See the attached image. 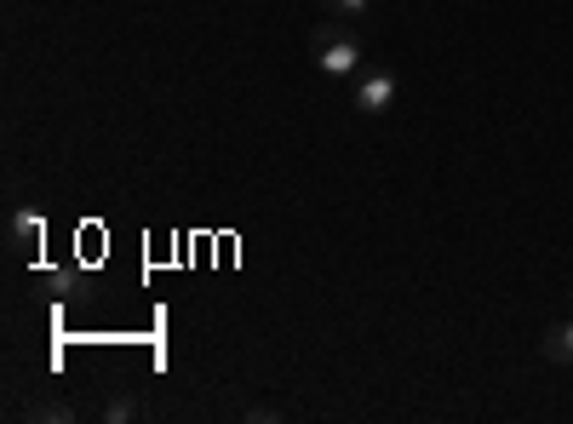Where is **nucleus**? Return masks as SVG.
Returning a JSON list of instances; mask_svg holds the SVG:
<instances>
[{
    "label": "nucleus",
    "mask_w": 573,
    "mask_h": 424,
    "mask_svg": "<svg viewBox=\"0 0 573 424\" xmlns=\"http://www.w3.org/2000/svg\"><path fill=\"white\" fill-rule=\"evenodd\" d=\"M316 64H321V75H333V80L356 75V64H361V40H356L351 29H327V35H316Z\"/></svg>",
    "instance_id": "nucleus-1"
},
{
    "label": "nucleus",
    "mask_w": 573,
    "mask_h": 424,
    "mask_svg": "<svg viewBox=\"0 0 573 424\" xmlns=\"http://www.w3.org/2000/svg\"><path fill=\"white\" fill-rule=\"evenodd\" d=\"M391 104H396V75L391 69H373V75L356 80V110L361 115H384Z\"/></svg>",
    "instance_id": "nucleus-2"
},
{
    "label": "nucleus",
    "mask_w": 573,
    "mask_h": 424,
    "mask_svg": "<svg viewBox=\"0 0 573 424\" xmlns=\"http://www.w3.org/2000/svg\"><path fill=\"white\" fill-rule=\"evenodd\" d=\"M7 241H12V253H17V258H29L40 241H47V218H40L35 207H17V213H12V224H7Z\"/></svg>",
    "instance_id": "nucleus-3"
},
{
    "label": "nucleus",
    "mask_w": 573,
    "mask_h": 424,
    "mask_svg": "<svg viewBox=\"0 0 573 424\" xmlns=\"http://www.w3.org/2000/svg\"><path fill=\"white\" fill-rule=\"evenodd\" d=\"M539 350H545L550 361H573V321H557V327L539 338Z\"/></svg>",
    "instance_id": "nucleus-4"
},
{
    "label": "nucleus",
    "mask_w": 573,
    "mask_h": 424,
    "mask_svg": "<svg viewBox=\"0 0 573 424\" xmlns=\"http://www.w3.org/2000/svg\"><path fill=\"white\" fill-rule=\"evenodd\" d=\"M104 419H115V424H120V419H138V401H132V396H115L110 408H104Z\"/></svg>",
    "instance_id": "nucleus-5"
},
{
    "label": "nucleus",
    "mask_w": 573,
    "mask_h": 424,
    "mask_svg": "<svg viewBox=\"0 0 573 424\" xmlns=\"http://www.w3.org/2000/svg\"><path fill=\"white\" fill-rule=\"evenodd\" d=\"M29 413H35V419H69V408H58V401H35Z\"/></svg>",
    "instance_id": "nucleus-6"
},
{
    "label": "nucleus",
    "mask_w": 573,
    "mask_h": 424,
    "mask_svg": "<svg viewBox=\"0 0 573 424\" xmlns=\"http://www.w3.org/2000/svg\"><path fill=\"white\" fill-rule=\"evenodd\" d=\"M247 419H253V424H276L281 408H270V401H264V408H247Z\"/></svg>",
    "instance_id": "nucleus-7"
},
{
    "label": "nucleus",
    "mask_w": 573,
    "mask_h": 424,
    "mask_svg": "<svg viewBox=\"0 0 573 424\" xmlns=\"http://www.w3.org/2000/svg\"><path fill=\"white\" fill-rule=\"evenodd\" d=\"M367 7H373V0H339V12H356V17H361Z\"/></svg>",
    "instance_id": "nucleus-8"
},
{
    "label": "nucleus",
    "mask_w": 573,
    "mask_h": 424,
    "mask_svg": "<svg viewBox=\"0 0 573 424\" xmlns=\"http://www.w3.org/2000/svg\"><path fill=\"white\" fill-rule=\"evenodd\" d=\"M321 7H339V0H321Z\"/></svg>",
    "instance_id": "nucleus-9"
},
{
    "label": "nucleus",
    "mask_w": 573,
    "mask_h": 424,
    "mask_svg": "<svg viewBox=\"0 0 573 424\" xmlns=\"http://www.w3.org/2000/svg\"><path fill=\"white\" fill-rule=\"evenodd\" d=\"M568 298H573V287H568Z\"/></svg>",
    "instance_id": "nucleus-10"
}]
</instances>
